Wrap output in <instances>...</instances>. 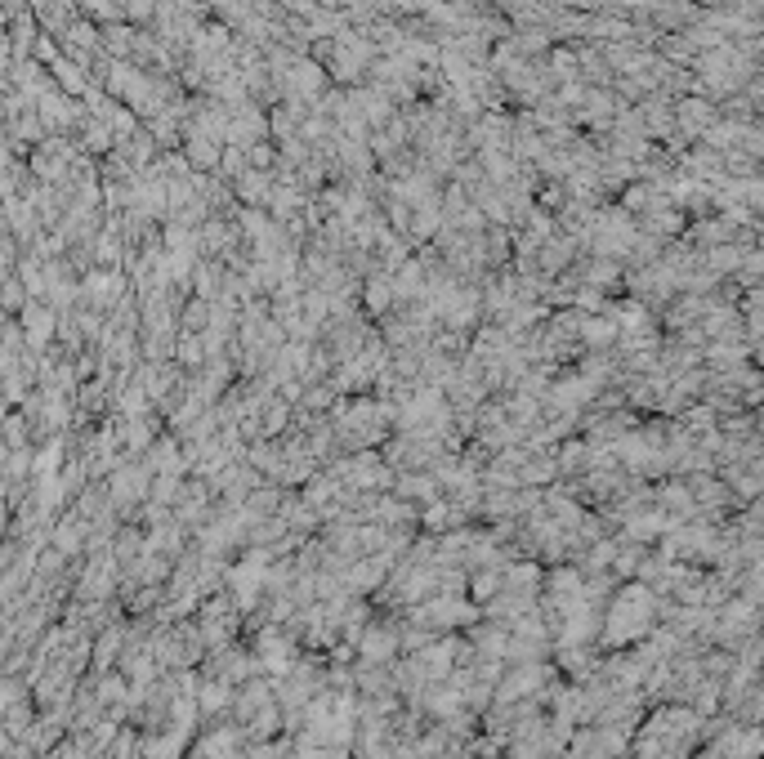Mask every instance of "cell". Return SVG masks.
Here are the masks:
<instances>
[{"instance_id":"6da1fadb","label":"cell","mask_w":764,"mask_h":759,"mask_svg":"<svg viewBox=\"0 0 764 759\" xmlns=\"http://www.w3.org/2000/svg\"><path fill=\"white\" fill-rule=\"evenodd\" d=\"M653 612H657V594L648 585H626L613 603H608L604 617V643L613 648H626V643L644 639L653 630Z\"/></svg>"},{"instance_id":"7a4b0ae2","label":"cell","mask_w":764,"mask_h":759,"mask_svg":"<svg viewBox=\"0 0 764 759\" xmlns=\"http://www.w3.org/2000/svg\"><path fill=\"white\" fill-rule=\"evenodd\" d=\"M385 429H389V411L376 407V402H358V407H349L345 416H340V434H345L349 443H358V447L376 443Z\"/></svg>"},{"instance_id":"3957f363","label":"cell","mask_w":764,"mask_h":759,"mask_svg":"<svg viewBox=\"0 0 764 759\" xmlns=\"http://www.w3.org/2000/svg\"><path fill=\"white\" fill-rule=\"evenodd\" d=\"M237 603L233 599H215L202 608V643H210V648H228V639H233V626H237Z\"/></svg>"},{"instance_id":"277c9868","label":"cell","mask_w":764,"mask_h":759,"mask_svg":"<svg viewBox=\"0 0 764 759\" xmlns=\"http://www.w3.org/2000/svg\"><path fill=\"white\" fill-rule=\"evenodd\" d=\"M398 643H403V634H398L394 626H371L358 634V657L362 666H385V661H394Z\"/></svg>"},{"instance_id":"5b68a950","label":"cell","mask_w":764,"mask_h":759,"mask_svg":"<svg viewBox=\"0 0 764 759\" xmlns=\"http://www.w3.org/2000/svg\"><path fill=\"white\" fill-rule=\"evenodd\" d=\"M724 759H756L764 755V733L760 728H738V733L720 737V746H715Z\"/></svg>"},{"instance_id":"8992f818","label":"cell","mask_w":764,"mask_h":759,"mask_svg":"<svg viewBox=\"0 0 764 759\" xmlns=\"http://www.w3.org/2000/svg\"><path fill=\"white\" fill-rule=\"evenodd\" d=\"M139 496H148V474H143V465L121 469V474L112 478V501H117V505H135Z\"/></svg>"},{"instance_id":"52a82bcc","label":"cell","mask_w":764,"mask_h":759,"mask_svg":"<svg viewBox=\"0 0 764 759\" xmlns=\"http://www.w3.org/2000/svg\"><path fill=\"white\" fill-rule=\"evenodd\" d=\"M117 643H121V630L99 634V643H94V670H99V675L112 666V657H117Z\"/></svg>"},{"instance_id":"ba28073f","label":"cell","mask_w":764,"mask_h":759,"mask_svg":"<svg viewBox=\"0 0 764 759\" xmlns=\"http://www.w3.org/2000/svg\"><path fill=\"white\" fill-rule=\"evenodd\" d=\"M27 340H32V349H45V340H50V313L45 309L27 313Z\"/></svg>"}]
</instances>
